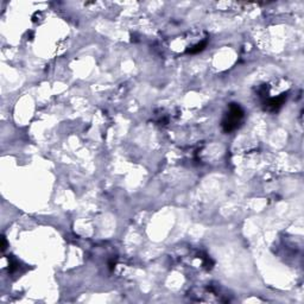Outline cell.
Instances as JSON below:
<instances>
[{"instance_id":"1","label":"cell","mask_w":304,"mask_h":304,"mask_svg":"<svg viewBox=\"0 0 304 304\" xmlns=\"http://www.w3.org/2000/svg\"><path fill=\"white\" fill-rule=\"evenodd\" d=\"M242 118H244V111L238 104H231L228 107V112L222 120V128L226 133L237 130L240 125Z\"/></svg>"},{"instance_id":"2","label":"cell","mask_w":304,"mask_h":304,"mask_svg":"<svg viewBox=\"0 0 304 304\" xmlns=\"http://www.w3.org/2000/svg\"><path fill=\"white\" fill-rule=\"evenodd\" d=\"M285 100H287V94H282L280 97L270 99L269 101L265 102V108L270 112L278 111V109L283 106Z\"/></svg>"}]
</instances>
